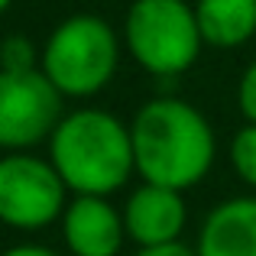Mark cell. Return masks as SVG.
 I'll list each match as a JSON object with an SVG mask.
<instances>
[{"instance_id": "1", "label": "cell", "mask_w": 256, "mask_h": 256, "mask_svg": "<svg viewBox=\"0 0 256 256\" xmlns=\"http://www.w3.org/2000/svg\"><path fill=\"white\" fill-rule=\"evenodd\" d=\"M130 143L140 178L175 192L194 188L218 156L211 120L182 98L146 100L130 120Z\"/></svg>"}, {"instance_id": "2", "label": "cell", "mask_w": 256, "mask_h": 256, "mask_svg": "<svg viewBox=\"0 0 256 256\" xmlns=\"http://www.w3.org/2000/svg\"><path fill=\"white\" fill-rule=\"evenodd\" d=\"M49 162L72 194L110 198L136 175L130 124L104 107H78L52 130Z\"/></svg>"}, {"instance_id": "3", "label": "cell", "mask_w": 256, "mask_h": 256, "mask_svg": "<svg viewBox=\"0 0 256 256\" xmlns=\"http://www.w3.org/2000/svg\"><path fill=\"white\" fill-rule=\"evenodd\" d=\"M124 39L98 13L65 16L39 49V72L62 98H94L114 82Z\"/></svg>"}, {"instance_id": "4", "label": "cell", "mask_w": 256, "mask_h": 256, "mask_svg": "<svg viewBox=\"0 0 256 256\" xmlns=\"http://www.w3.org/2000/svg\"><path fill=\"white\" fill-rule=\"evenodd\" d=\"M120 39L133 62L156 78L185 75L204 49L194 6L185 0H133Z\"/></svg>"}, {"instance_id": "5", "label": "cell", "mask_w": 256, "mask_h": 256, "mask_svg": "<svg viewBox=\"0 0 256 256\" xmlns=\"http://www.w3.org/2000/svg\"><path fill=\"white\" fill-rule=\"evenodd\" d=\"M68 188L49 156L4 152L0 156V224L13 230H42L62 220Z\"/></svg>"}, {"instance_id": "6", "label": "cell", "mask_w": 256, "mask_h": 256, "mask_svg": "<svg viewBox=\"0 0 256 256\" xmlns=\"http://www.w3.org/2000/svg\"><path fill=\"white\" fill-rule=\"evenodd\" d=\"M62 100L42 72H0V150L30 152L46 143L65 117Z\"/></svg>"}, {"instance_id": "7", "label": "cell", "mask_w": 256, "mask_h": 256, "mask_svg": "<svg viewBox=\"0 0 256 256\" xmlns=\"http://www.w3.org/2000/svg\"><path fill=\"white\" fill-rule=\"evenodd\" d=\"M188 220L185 208V192L162 185H140L130 192L124 204V227L126 240L140 246H162V244H178L182 230Z\"/></svg>"}, {"instance_id": "8", "label": "cell", "mask_w": 256, "mask_h": 256, "mask_svg": "<svg viewBox=\"0 0 256 256\" xmlns=\"http://www.w3.org/2000/svg\"><path fill=\"white\" fill-rule=\"evenodd\" d=\"M58 224L72 256H120L126 244L124 211L98 194H75Z\"/></svg>"}, {"instance_id": "9", "label": "cell", "mask_w": 256, "mask_h": 256, "mask_svg": "<svg viewBox=\"0 0 256 256\" xmlns=\"http://www.w3.org/2000/svg\"><path fill=\"white\" fill-rule=\"evenodd\" d=\"M198 256H256V194H234L208 211L201 220Z\"/></svg>"}, {"instance_id": "10", "label": "cell", "mask_w": 256, "mask_h": 256, "mask_svg": "<svg viewBox=\"0 0 256 256\" xmlns=\"http://www.w3.org/2000/svg\"><path fill=\"white\" fill-rule=\"evenodd\" d=\"M194 20L204 46L237 49L256 36V0H198Z\"/></svg>"}, {"instance_id": "11", "label": "cell", "mask_w": 256, "mask_h": 256, "mask_svg": "<svg viewBox=\"0 0 256 256\" xmlns=\"http://www.w3.org/2000/svg\"><path fill=\"white\" fill-rule=\"evenodd\" d=\"M230 166L237 178L256 192V124H244L230 140Z\"/></svg>"}, {"instance_id": "12", "label": "cell", "mask_w": 256, "mask_h": 256, "mask_svg": "<svg viewBox=\"0 0 256 256\" xmlns=\"http://www.w3.org/2000/svg\"><path fill=\"white\" fill-rule=\"evenodd\" d=\"M0 72H39V49L26 36H6L0 42Z\"/></svg>"}, {"instance_id": "13", "label": "cell", "mask_w": 256, "mask_h": 256, "mask_svg": "<svg viewBox=\"0 0 256 256\" xmlns=\"http://www.w3.org/2000/svg\"><path fill=\"white\" fill-rule=\"evenodd\" d=\"M237 104L246 124H256V58L244 68V75L237 82Z\"/></svg>"}, {"instance_id": "14", "label": "cell", "mask_w": 256, "mask_h": 256, "mask_svg": "<svg viewBox=\"0 0 256 256\" xmlns=\"http://www.w3.org/2000/svg\"><path fill=\"white\" fill-rule=\"evenodd\" d=\"M133 256H198L194 253V246H188V244H162V246H140Z\"/></svg>"}, {"instance_id": "15", "label": "cell", "mask_w": 256, "mask_h": 256, "mask_svg": "<svg viewBox=\"0 0 256 256\" xmlns=\"http://www.w3.org/2000/svg\"><path fill=\"white\" fill-rule=\"evenodd\" d=\"M0 256H62V253H56L52 246H42V244H16Z\"/></svg>"}, {"instance_id": "16", "label": "cell", "mask_w": 256, "mask_h": 256, "mask_svg": "<svg viewBox=\"0 0 256 256\" xmlns=\"http://www.w3.org/2000/svg\"><path fill=\"white\" fill-rule=\"evenodd\" d=\"M10 4H13V0H0V13H6V10H10Z\"/></svg>"}]
</instances>
